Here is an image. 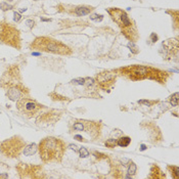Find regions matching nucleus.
Listing matches in <instances>:
<instances>
[{
  "instance_id": "f257e3e1",
  "label": "nucleus",
  "mask_w": 179,
  "mask_h": 179,
  "mask_svg": "<svg viewBox=\"0 0 179 179\" xmlns=\"http://www.w3.org/2000/svg\"><path fill=\"white\" fill-rule=\"evenodd\" d=\"M66 151L64 141L54 137H47L40 141L39 152L44 162H61Z\"/></svg>"
},
{
  "instance_id": "f03ea898",
  "label": "nucleus",
  "mask_w": 179,
  "mask_h": 179,
  "mask_svg": "<svg viewBox=\"0 0 179 179\" xmlns=\"http://www.w3.org/2000/svg\"><path fill=\"white\" fill-rule=\"evenodd\" d=\"M108 11L111 14L112 19L122 29L123 34L131 42H133L134 40H136L138 38L136 27L134 26V24L132 23V21L129 19V17L127 16V13L124 10L119 9V8H111Z\"/></svg>"
},
{
  "instance_id": "7ed1b4c3",
  "label": "nucleus",
  "mask_w": 179,
  "mask_h": 179,
  "mask_svg": "<svg viewBox=\"0 0 179 179\" xmlns=\"http://www.w3.org/2000/svg\"><path fill=\"white\" fill-rule=\"evenodd\" d=\"M32 46L35 48H41L45 51H51L59 54H70L71 50L68 46H66L65 44L62 42H58L46 37L42 38H37L35 42L32 44Z\"/></svg>"
},
{
  "instance_id": "20e7f679",
  "label": "nucleus",
  "mask_w": 179,
  "mask_h": 179,
  "mask_svg": "<svg viewBox=\"0 0 179 179\" xmlns=\"http://www.w3.org/2000/svg\"><path fill=\"white\" fill-rule=\"evenodd\" d=\"M23 147H25V143L20 137H12L1 144V151L7 157H18Z\"/></svg>"
},
{
  "instance_id": "39448f33",
  "label": "nucleus",
  "mask_w": 179,
  "mask_h": 179,
  "mask_svg": "<svg viewBox=\"0 0 179 179\" xmlns=\"http://www.w3.org/2000/svg\"><path fill=\"white\" fill-rule=\"evenodd\" d=\"M73 129L76 131H84L90 135L91 138H96L100 132V125L97 122L91 121H77L74 123Z\"/></svg>"
},
{
  "instance_id": "423d86ee",
  "label": "nucleus",
  "mask_w": 179,
  "mask_h": 179,
  "mask_svg": "<svg viewBox=\"0 0 179 179\" xmlns=\"http://www.w3.org/2000/svg\"><path fill=\"white\" fill-rule=\"evenodd\" d=\"M18 109L26 116L28 117H31L33 115H35L40 109H41V106L30 99V98H27V97H21L19 100H18Z\"/></svg>"
},
{
  "instance_id": "0eeeda50",
  "label": "nucleus",
  "mask_w": 179,
  "mask_h": 179,
  "mask_svg": "<svg viewBox=\"0 0 179 179\" xmlns=\"http://www.w3.org/2000/svg\"><path fill=\"white\" fill-rule=\"evenodd\" d=\"M124 75H126L131 80H140L148 76L150 68H146L143 66H133L122 69Z\"/></svg>"
},
{
  "instance_id": "6e6552de",
  "label": "nucleus",
  "mask_w": 179,
  "mask_h": 179,
  "mask_svg": "<svg viewBox=\"0 0 179 179\" xmlns=\"http://www.w3.org/2000/svg\"><path fill=\"white\" fill-rule=\"evenodd\" d=\"M116 74L111 72H103L96 76V82L102 89H109L115 84Z\"/></svg>"
},
{
  "instance_id": "1a4fd4ad",
  "label": "nucleus",
  "mask_w": 179,
  "mask_h": 179,
  "mask_svg": "<svg viewBox=\"0 0 179 179\" xmlns=\"http://www.w3.org/2000/svg\"><path fill=\"white\" fill-rule=\"evenodd\" d=\"M7 96L11 100L17 101L23 96V92H22V90H20L18 87H11V88L8 89V91H7Z\"/></svg>"
},
{
  "instance_id": "9d476101",
  "label": "nucleus",
  "mask_w": 179,
  "mask_h": 179,
  "mask_svg": "<svg viewBox=\"0 0 179 179\" xmlns=\"http://www.w3.org/2000/svg\"><path fill=\"white\" fill-rule=\"evenodd\" d=\"M92 10V7H89V6H79L76 8L75 12L77 16L79 17H83V16H86V14L90 13V11Z\"/></svg>"
},
{
  "instance_id": "9b49d317",
  "label": "nucleus",
  "mask_w": 179,
  "mask_h": 179,
  "mask_svg": "<svg viewBox=\"0 0 179 179\" xmlns=\"http://www.w3.org/2000/svg\"><path fill=\"white\" fill-rule=\"evenodd\" d=\"M37 151V145L35 143H31L27 146H25L24 148V155L25 156H32L33 154H35Z\"/></svg>"
},
{
  "instance_id": "f8f14e48",
  "label": "nucleus",
  "mask_w": 179,
  "mask_h": 179,
  "mask_svg": "<svg viewBox=\"0 0 179 179\" xmlns=\"http://www.w3.org/2000/svg\"><path fill=\"white\" fill-rule=\"evenodd\" d=\"M130 142H131V138L128 137V136H124V137H121V138L118 139L117 144L121 147H127L130 144Z\"/></svg>"
},
{
  "instance_id": "ddd939ff",
  "label": "nucleus",
  "mask_w": 179,
  "mask_h": 179,
  "mask_svg": "<svg viewBox=\"0 0 179 179\" xmlns=\"http://www.w3.org/2000/svg\"><path fill=\"white\" fill-rule=\"evenodd\" d=\"M170 103L172 104V107L178 106V92H176V93H174L173 95L170 96Z\"/></svg>"
},
{
  "instance_id": "4468645a",
  "label": "nucleus",
  "mask_w": 179,
  "mask_h": 179,
  "mask_svg": "<svg viewBox=\"0 0 179 179\" xmlns=\"http://www.w3.org/2000/svg\"><path fill=\"white\" fill-rule=\"evenodd\" d=\"M135 172H136V165L133 162H131L130 165H129V168H128V173L130 175H134Z\"/></svg>"
},
{
  "instance_id": "2eb2a0df",
  "label": "nucleus",
  "mask_w": 179,
  "mask_h": 179,
  "mask_svg": "<svg viewBox=\"0 0 179 179\" xmlns=\"http://www.w3.org/2000/svg\"><path fill=\"white\" fill-rule=\"evenodd\" d=\"M79 154H80V157L81 158H86L89 156V152L86 150L85 147H81L79 150Z\"/></svg>"
},
{
  "instance_id": "dca6fc26",
  "label": "nucleus",
  "mask_w": 179,
  "mask_h": 179,
  "mask_svg": "<svg viewBox=\"0 0 179 179\" xmlns=\"http://www.w3.org/2000/svg\"><path fill=\"white\" fill-rule=\"evenodd\" d=\"M73 84H77V85H85V79L84 78H78V79H74L72 81Z\"/></svg>"
},
{
  "instance_id": "f3484780",
  "label": "nucleus",
  "mask_w": 179,
  "mask_h": 179,
  "mask_svg": "<svg viewBox=\"0 0 179 179\" xmlns=\"http://www.w3.org/2000/svg\"><path fill=\"white\" fill-rule=\"evenodd\" d=\"M106 145L108 147H115L117 145V140L116 139H109L107 142H106Z\"/></svg>"
},
{
  "instance_id": "a211bd4d",
  "label": "nucleus",
  "mask_w": 179,
  "mask_h": 179,
  "mask_svg": "<svg viewBox=\"0 0 179 179\" xmlns=\"http://www.w3.org/2000/svg\"><path fill=\"white\" fill-rule=\"evenodd\" d=\"M128 47H129V48H131L130 50H132L134 53H137V52H138V48L135 46V44H134L133 42H130V43L128 44Z\"/></svg>"
},
{
  "instance_id": "6ab92c4d",
  "label": "nucleus",
  "mask_w": 179,
  "mask_h": 179,
  "mask_svg": "<svg viewBox=\"0 0 179 179\" xmlns=\"http://www.w3.org/2000/svg\"><path fill=\"white\" fill-rule=\"evenodd\" d=\"M0 7L2 8V10H9V9H11V8H12V6H11V5H9V4L5 3V2H3V3L0 4Z\"/></svg>"
},
{
  "instance_id": "aec40b11",
  "label": "nucleus",
  "mask_w": 179,
  "mask_h": 179,
  "mask_svg": "<svg viewBox=\"0 0 179 179\" xmlns=\"http://www.w3.org/2000/svg\"><path fill=\"white\" fill-rule=\"evenodd\" d=\"M90 19L91 20H93V21H101L102 20V16H98V14H96V13H94V14H92V16L90 17Z\"/></svg>"
},
{
  "instance_id": "412c9836",
  "label": "nucleus",
  "mask_w": 179,
  "mask_h": 179,
  "mask_svg": "<svg viewBox=\"0 0 179 179\" xmlns=\"http://www.w3.org/2000/svg\"><path fill=\"white\" fill-rule=\"evenodd\" d=\"M13 20H14V22H19L21 20V14L17 11H14L13 12Z\"/></svg>"
},
{
  "instance_id": "4be33fe9",
  "label": "nucleus",
  "mask_w": 179,
  "mask_h": 179,
  "mask_svg": "<svg viewBox=\"0 0 179 179\" xmlns=\"http://www.w3.org/2000/svg\"><path fill=\"white\" fill-rule=\"evenodd\" d=\"M172 169L174 170V172H173V173H174V177H175V178H179V168L173 166Z\"/></svg>"
},
{
  "instance_id": "5701e85b",
  "label": "nucleus",
  "mask_w": 179,
  "mask_h": 179,
  "mask_svg": "<svg viewBox=\"0 0 179 179\" xmlns=\"http://www.w3.org/2000/svg\"><path fill=\"white\" fill-rule=\"evenodd\" d=\"M26 24H27L29 27H31V28H32V27L34 26V24H35V23H34L33 21H31V20H28V21L26 22Z\"/></svg>"
},
{
  "instance_id": "b1692460",
  "label": "nucleus",
  "mask_w": 179,
  "mask_h": 179,
  "mask_svg": "<svg viewBox=\"0 0 179 179\" xmlns=\"http://www.w3.org/2000/svg\"><path fill=\"white\" fill-rule=\"evenodd\" d=\"M75 138H76L77 140H79V141H85L84 138H83L82 136H80V135H75Z\"/></svg>"
},
{
  "instance_id": "393cba45",
  "label": "nucleus",
  "mask_w": 179,
  "mask_h": 179,
  "mask_svg": "<svg viewBox=\"0 0 179 179\" xmlns=\"http://www.w3.org/2000/svg\"><path fill=\"white\" fill-rule=\"evenodd\" d=\"M152 39H153V42H156V41L158 40V37H157V35H156L155 33L152 34Z\"/></svg>"
},
{
  "instance_id": "a878e982",
  "label": "nucleus",
  "mask_w": 179,
  "mask_h": 179,
  "mask_svg": "<svg viewBox=\"0 0 179 179\" xmlns=\"http://www.w3.org/2000/svg\"><path fill=\"white\" fill-rule=\"evenodd\" d=\"M139 103H143V104H146V106H151V102H148L147 100H140Z\"/></svg>"
},
{
  "instance_id": "bb28decb",
  "label": "nucleus",
  "mask_w": 179,
  "mask_h": 179,
  "mask_svg": "<svg viewBox=\"0 0 179 179\" xmlns=\"http://www.w3.org/2000/svg\"><path fill=\"white\" fill-rule=\"evenodd\" d=\"M70 147L72 148V150L75 151V152H77V145H75V144H74V145H73V144H71V145H70Z\"/></svg>"
},
{
  "instance_id": "cd10ccee",
  "label": "nucleus",
  "mask_w": 179,
  "mask_h": 179,
  "mask_svg": "<svg viewBox=\"0 0 179 179\" xmlns=\"http://www.w3.org/2000/svg\"><path fill=\"white\" fill-rule=\"evenodd\" d=\"M0 178H8L7 174H0Z\"/></svg>"
},
{
  "instance_id": "c85d7f7f",
  "label": "nucleus",
  "mask_w": 179,
  "mask_h": 179,
  "mask_svg": "<svg viewBox=\"0 0 179 179\" xmlns=\"http://www.w3.org/2000/svg\"><path fill=\"white\" fill-rule=\"evenodd\" d=\"M144 150H146V145L141 144V148H140V151H144Z\"/></svg>"
},
{
  "instance_id": "c756f323",
  "label": "nucleus",
  "mask_w": 179,
  "mask_h": 179,
  "mask_svg": "<svg viewBox=\"0 0 179 179\" xmlns=\"http://www.w3.org/2000/svg\"><path fill=\"white\" fill-rule=\"evenodd\" d=\"M32 54H33V55H35V56H39V55H41V53H40V52H32Z\"/></svg>"
},
{
  "instance_id": "7c9ffc66",
  "label": "nucleus",
  "mask_w": 179,
  "mask_h": 179,
  "mask_svg": "<svg viewBox=\"0 0 179 179\" xmlns=\"http://www.w3.org/2000/svg\"><path fill=\"white\" fill-rule=\"evenodd\" d=\"M41 21H43V22H48L49 20H47V19H44V18H41Z\"/></svg>"
},
{
  "instance_id": "2f4dec72",
  "label": "nucleus",
  "mask_w": 179,
  "mask_h": 179,
  "mask_svg": "<svg viewBox=\"0 0 179 179\" xmlns=\"http://www.w3.org/2000/svg\"><path fill=\"white\" fill-rule=\"evenodd\" d=\"M0 25H1V24H0Z\"/></svg>"
}]
</instances>
